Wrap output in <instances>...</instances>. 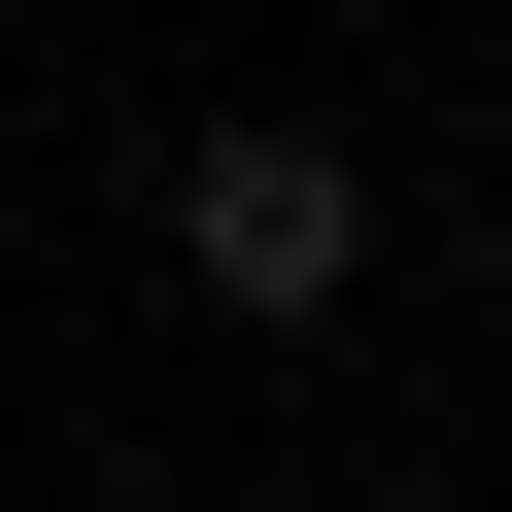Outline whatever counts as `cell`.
I'll return each mask as SVG.
<instances>
[{"label":"cell","mask_w":512,"mask_h":512,"mask_svg":"<svg viewBox=\"0 0 512 512\" xmlns=\"http://www.w3.org/2000/svg\"><path fill=\"white\" fill-rule=\"evenodd\" d=\"M171 274H205V342H342V308H376V171H342L308 103H205V137H171Z\"/></svg>","instance_id":"obj_1"}]
</instances>
